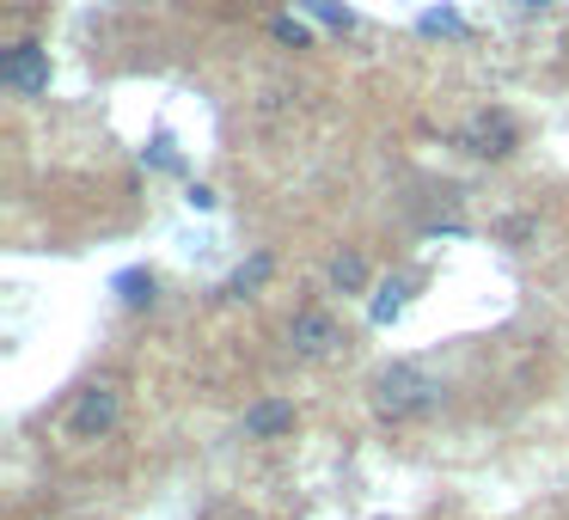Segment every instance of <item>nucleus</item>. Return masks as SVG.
Listing matches in <instances>:
<instances>
[{
  "label": "nucleus",
  "mask_w": 569,
  "mask_h": 520,
  "mask_svg": "<svg viewBox=\"0 0 569 520\" xmlns=\"http://www.w3.org/2000/svg\"><path fill=\"white\" fill-rule=\"evenodd\" d=\"M239 429H246V441H276L282 429H295V404H288V398H263V404L246 410Z\"/></svg>",
  "instance_id": "obj_6"
},
{
  "label": "nucleus",
  "mask_w": 569,
  "mask_h": 520,
  "mask_svg": "<svg viewBox=\"0 0 569 520\" xmlns=\"http://www.w3.org/2000/svg\"><path fill=\"white\" fill-rule=\"evenodd\" d=\"M0 87L26 92V99L50 92V50H43V43H13V50L0 56Z\"/></svg>",
  "instance_id": "obj_5"
},
{
  "label": "nucleus",
  "mask_w": 569,
  "mask_h": 520,
  "mask_svg": "<svg viewBox=\"0 0 569 520\" xmlns=\"http://www.w3.org/2000/svg\"><path fill=\"white\" fill-rule=\"evenodd\" d=\"M527 233H532L527 214H508V221H502V239H527Z\"/></svg>",
  "instance_id": "obj_16"
},
{
  "label": "nucleus",
  "mask_w": 569,
  "mask_h": 520,
  "mask_svg": "<svg viewBox=\"0 0 569 520\" xmlns=\"http://www.w3.org/2000/svg\"><path fill=\"white\" fill-rule=\"evenodd\" d=\"M270 31H276V43H288V50H312V26H307V19H295V13L270 19Z\"/></svg>",
  "instance_id": "obj_13"
},
{
  "label": "nucleus",
  "mask_w": 569,
  "mask_h": 520,
  "mask_svg": "<svg viewBox=\"0 0 569 520\" xmlns=\"http://www.w3.org/2000/svg\"><path fill=\"white\" fill-rule=\"evenodd\" d=\"M422 38H466V19L453 13V7H429V13L417 19Z\"/></svg>",
  "instance_id": "obj_11"
},
{
  "label": "nucleus",
  "mask_w": 569,
  "mask_h": 520,
  "mask_svg": "<svg viewBox=\"0 0 569 520\" xmlns=\"http://www.w3.org/2000/svg\"><path fill=\"white\" fill-rule=\"evenodd\" d=\"M111 288H117L123 307H153V270H123Z\"/></svg>",
  "instance_id": "obj_9"
},
{
  "label": "nucleus",
  "mask_w": 569,
  "mask_h": 520,
  "mask_svg": "<svg viewBox=\"0 0 569 520\" xmlns=\"http://www.w3.org/2000/svg\"><path fill=\"white\" fill-rule=\"evenodd\" d=\"M410 288H417L410 276H386V282H373V294H368V319L380 324V331H386V324H398V312L410 307Z\"/></svg>",
  "instance_id": "obj_7"
},
{
  "label": "nucleus",
  "mask_w": 569,
  "mask_h": 520,
  "mask_svg": "<svg viewBox=\"0 0 569 520\" xmlns=\"http://www.w3.org/2000/svg\"><path fill=\"white\" fill-rule=\"evenodd\" d=\"M520 13H545V7H551V0H515Z\"/></svg>",
  "instance_id": "obj_17"
},
{
  "label": "nucleus",
  "mask_w": 569,
  "mask_h": 520,
  "mask_svg": "<svg viewBox=\"0 0 569 520\" xmlns=\"http://www.w3.org/2000/svg\"><path fill=\"white\" fill-rule=\"evenodd\" d=\"M331 288L337 294H368V263H361L356 251H337L331 258Z\"/></svg>",
  "instance_id": "obj_8"
},
{
  "label": "nucleus",
  "mask_w": 569,
  "mask_h": 520,
  "mask_svg": "<svg viewBox=\"0 0 569 520\" xmlns=\"http://www.w3.org/2000/svg\"><path fill=\"white\" fill-rule=\"evenodd\" d=\"M300 13H312L319 26H331V31H349V26H356V13H349L343 0H300Z\"/></svg>",
  "instance_id": "obj_12"
},
{
  "label": "nucleus",
  "mask_w": 569,
  "mask_h": 520,
  "mask_svg": "<svg viewBox=\"0 0 569 520\" xmlns=\"http://www.w3.org/2000/svg\"><path fill=\"white\" fill-rule=\"evenodd\" d=\"M141 160H153L160 172H178V153H172V136H153L148 148H141Z\"/></svg>",
  "instance_id": "obj_14"
},
{
  "label": "nucleus",
  "mask_w": 569,
  "mask_h": 520,
  "mask_svg": "<svg viewBox=\"0 0 569 520\" xmlns=\"http://www.w3.org/2000/svg\"><path fill=\"white\" fill-rule=\"evenodd\" d=\"M459 148L471 153V160H508V153L520 148V129L508 111H471L466 123H459Z\"/></svg>",
  "instance_id": "obj_3"
},
{
  "label": "nucleus",
  "mask_w": 569,
  "mask_h": 520,
  "mask_svg": "<svg viewBox=\"0 0 569 520\" xmlns=\"http://www.w3.org/2000/svg\"><path fill=\"white\" fill-rule=\"evenodd\" d=\"M123 422V386L117 380H87L62 410V434L68 441H104Z\"/></svg>",
  "instance_id": "obj_2"
},
{
  "label": "nucleus",
  "mask_w": 569,
  "mask_h": 520,
  "mask_svg": "<svg viewBox=\"0 0 569 520\" xmlns=\"http://www.w3.org/2000/svg\"><path fill=\"white\" fill-rule=\"evenodd\" d=\"M270 270H276L270 251H258L251 263H239V270L227 276V294H251V288H263V282H270Z\"/></svg>",
  "instance_id": "obj_10"
},
{
  "label": "nucleus",
  "mask_w": 569,
  "mask_h": 520,
  "mask_svg": "<svg viewBox=\"0 0 569 520\" xmlns=\"http://www.w3.org/2000/svg\"><path fill=\"white\" fill-rule=\"evenodd\" d=\"M288 349L307 356V361H325V356L343 349V324H337L325 307H300L295 319H288Z\"/></svg>",
  "instance_id": "obj_4"
},
{
  "label": "nucleus",
  "mask_w": 569,
  "mask_h": 520,
  "mask_svg": "<svg viewBox=\"0 0 569 520\" xmlns=\"http://www.w3.org/2000/svg\"><path fill=\"white\" fill-rule=\"evenodd\" d=\"M441 404H447V386L422 361H392V368L373 373V417L380 422H422Z\"/></svg>",
  "instance_id": "obj_1"
},
{
  "label": "nucleus",
  "mask_w": 569,
  "mask_h": 520,
  "mask_svg": "<svg viewBox=\"0 0 569 520\" xmlns=\"http://www.w3.org/2000/svg\"><path fill=\"white\" fill-rule=\"evenodd\" d=\"M184 202H190V209H202V214H209V209H214V202H221V197H214L209 184H190V190H184Z\"/></svg>",
  "instance_id": "obj_15"
}]
</instances>
